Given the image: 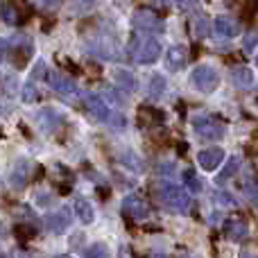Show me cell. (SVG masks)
Here are the masks:
<instances>
[{"label": "cell", "mask_w": 258, "mask_h": 258, "mask_svg": "<svg viewBox=\"0 0 258 258\" xmlns=\"http://www.w3.org/2000/svg\"><path fill=\"white\" fill-rule=\"evenodd\" d=\"M127 52L136 63H154L161 57V43L152 34H134Z\"/></svg>", "instance_id": "cell-1"}, {"label": "cell", "mask_w": 258, "mask_h": 258, "mask_svg": "<svg viewBox=\"0 0 258 258\" xmlns=\"http://www.w3.org/2000/svg\"><path fill=\"white\" fill-rule=\"evenodd\" d=\"M156 190H159V197L163 200L165 206H172L177 213H190L192 209V197L190 192L186 190L183 186H177V183H170V181H163L156 186Z\"/></svg>", "instance_id": "cell-2"}, {"label": "cell", "mask_w": 258, "mask_h": 258, "mask_svg": "<svg viewBox=\"0 0 258 258\" xmlns=\"http://www.w3.org/2000/svg\"><path fill=\"white\" fill-rule=\"evenodd\" d=\"M34 77H41V80H43L52 91H57V93H77L75 80H71L68 75H63V73H59V71L48 68V63H45V61L36 63Z\"/></svg>", "instance_id": "cell-3"}, {"label": "cell", "mask_w": 258, "mask_h": 258, "mask_svg": "<svg viewBox=\"0 0 258 258\" xmlns=\"http://www.w3.org/2000/svg\"><path fill=\"white\" fill-rule=\"evenodd\" d=\"M190 84L195 86V91L200 93H213L220 86V73L215 71L213 66H197L195 71L190 73Z\"/></svg>", "instance_id": "cell-4"}, {"label": "cell", "mask_w": 258, "mask_h": 258, "mask_svg": "<svg viewBox=\"0 0 258 258\" xmlns=\"http://www.w3.org/2000/svg\"><path fill=\"white\" fill-rule=\"evenodd\" d=\"M192 129H195V134L200 138H204V141H220V138L227 134L224 122H220L218 118H213V116L192 118Z\"/></svg>", "instance_id": "cell-5"}, {"label": "cell", "mask_w": 258, "mask_h": 258, "mask_svg": "<svg viewBox=\"0 0 258 258\" xmlns=\"http://www.w3.org/2000/svg\"><path fill=\"white\" fill-rule=\"evenodd\" d=\"M132 23L141 34H152V32H163L165 30L163 18L156 16V14L150 12V9H138V12L132 16Z\"/></svg>", "instance_id": "cell-6"}, {"label": "cell", "mask_w": 258, "mask_h": 258, "mask_svg": "<svg viewBox=\"0 0 258 258\" xmlns=\"http://www.w3.org/2000/svg\"><path fill=\"white\" fill-rule=\"evenodd\" d=\"M84 107L98 122H109L111 120V109H109L107 102H104L102 98H98L95 93H86L84 95Z\"/></svg>", "instance_id": "cell-7"}, {"label": "cell", "mask_w": 258, "mask_h": 258, "mask_svg": "<svg viewBox=\"0 0 258 258\" xmlns=\"http://www.w3.org/2000/svg\"><path fill=\"white\" fill-rule=\"evenodd\" d=\"M122 211H125V215H129L132 220H138V222L150 218V204L138 195H127L122 202Z\"/></svg>", "instance_id": "cell-8"}, {"label": "cell", "mask_w": 258, "mask_h": 258, "mask_svg": "<svg viewBox=\"0 0 258 258\" xmlns=\"http://www.w3.org/2000/svg\"><path fill=\"white\" fill-rule=\"evenodd\" d=\"M188 63V48L186 45H170L168 54H165V68L170 73H179Z\"/></svg>", "instance_id": "cell-9"}, {"label": "cell", "mask_w": 258, "mask_h": 258, "mask_svg": "<svg viewBox=\"0 0 258 258\" xmlns=\"http://www.w3.org/2000/svg\"><path fill=\"white\" fill-rule=\"evenodd\" d=\"M213 30L218 39H233L240 34V23L231 16H218L213 23Z\"/></svg>", "instance_id": "cell-10"}, {"label": "cell", "mask_w": 258, "mask_h": 258, "mask_svg": "<svg viewBox=\"0 0 258 258\" xmlns=\"http://www.w3.org/2000/svg\"><path fill=\"white\" fill-rule=\"evenodd\" d=\"M222 161H224V150H220V147H206V150H202L200 154H197V163H200L202 170H206V172H213Z\"/></svg>", "instance_id": "cell-11"}, {"label": "cell", "mask_w": 258, "mask_h": 258, "mask_svg": "<svg viewBox=\"0 0 258 258\" xmlns=\"http://www.w3.org/2000/svg\"><path fill=\"white\" fill-rule=\"evenodd\" d=\"M231 80H233V84L238 86V89H251L254 86V73L249 71L247 66H236L231 71Z\"/></svg>", "instance_id": "cell-12"}, {"label": "cell", "mask_w": 258, "mask_h": 258, "mask_svg": "<svg viewBox=\"0 0 258 258\" xmlns=\"http://www.w3.org/2000/svg\"><path fill=\"white\" fill-rule=\"evenodd\" d=\"M224 231H227V236L231 238V240H245L247 233H249V229H247L245 220L236 218V220H229V222L224 224Z\"/></svg>", "instance_id": "cell-13"}, {"label": "cell", "mask_w": 258, "mask_h": 258, "mask_svg": "<svg viewBox=\"0 0 258 258\" xmlns=\"http://www.w3.org/2000/svg\"><path fill=\"white\" fill-rule=\"evenodd\" d=\"M45 224H48L54 233L66 231L68 224H71V213H68V209H61V211H57L54 215H50V218L45 220Z\"/></svg>", "instance_id": "cell-14"}, {"label": "cell", "mask_w": 258, "mask_h": 258, "mask_svg": "<svg viewBox=\"0 0 258 258\" xmlns=\"http://www.w3.org/2000/svg\"><path fill=\"white\" fill-rule=\"evenodd\" d=\"M27 170H30V161H25V159H21L16 163V168H14V172H12V177H9V181L14 183L16 188H23L27 181H30V177H27Z\"/></svg>", "instance_id": "cell-15"}, {"label": "cell", "mask_w": 258, "mask_h": 258, "mask_svg": "<svg viewBox=\"0 0 258 258\" xmlns=\"http://www.w3.org/2000/svg\"><path fill=\"white\" fill-rule=\"evenodd\" d=\"M75 215L80 218V222L91 224L93 222V206H91L84 197H77L75 200Z\"/></svg>", "instance_id": "cell-16"}, {"label": "cell", "mask_w": 258, "mask_h": 258, "mask_svg": "<svg viewBox=\"0 0 258 258\" xmlns=\"http://www.w3.org/2000/svg\"><path fill=\"white\" fill-rule=\"evenodd\" d=\"M240 156H229L227 159V163H224V168H222V172L218 174V183H224V181H229V179L233 177V174L240 170Z\"/></svg>", "instance_id": "cell-17"}, {"label": "cell", "mask_w": 258, "mask_h": 258, "mask_svg": "<svg viewBox=\"0 0 258 258\" xmlns=\"http://www.w3.org/2000/svg\"><path fill=\"white\" fill-rule=\"evenodd\" d=\"M113 80H116L118 86H125L127 91H136L138 89V80L127 71H116L113 73Z\"/></svg>", "instance_id": "cell-18"}, {"label": "cell", "mask_w": 258, "mask_h": 258, "mask_svg": "<svg viewBox=\"0 0 258 258\" xmlns=\"http://www.w3.org/2000/svg\"><path fill=\"white\" fill-rule=\"evenodd\" d=\"M0 16H3V21L9 23V25H16V23L21 21V16H18V9L14 7L12 3H3V5H0Z\"/></svg>", "instance_id": "cell-19"}, {"label": "cell", "mask_w": 258, "mask_h": 258, "mask_svg": "<svg viewBox=\"0 0 258 258\" xmlns=\"http://www.w3.org/2000/svg\"><path fill=\"white\" fill-rule=\"evenodd\" d=\"M86 258H111V256H109L107 247H104L102 242H98V245H93V247L86 249Z\"/></svg>", "instance_id": "cell-20"}, {"label": "cell", "mask_w": 258, "mask_h": 258, "mask_svg": "<svg viewBox=\"0 0 258 258\" xmlns=\"http://www.w3.org/2000/svg\"><path fill=\"white\" fill-rule=\"evenodd\" d=\"M215 204L218 206H236V200L229 195H222V192H215Z\"/></svg>", "instance_id": "cell-21"}, {"label": "cell", "mask_w": 258, "mask_h": 258, "mask_svg": "<svg viewBox=\"0 0 258 258\" xmlns=\"http://www.w3.org/2000/svg\"><path fill=\"white\" fill-rule=\"evenodd\" d=\"M245 50H247L249 54L256 52V34H247V36H245Z\"/></svg>", "instance_id": "cell-22"}, {"label": "cell", "mask_w": 258, "mask_h": 258, "mask_svg": "<svg viewBox=\"0 0 258 258\" xmlns=\"http://www.w3.org/2000/svg\"><path fill=\"white\" fill-rule=\"evenodd\" d=\"M23 98H25V102H34V100H36V91H34V86L27 84V86H25V91H23Z\"/></svg>", "instance_id": "cell-23"}, {"label": "cell", "mask_w": 258, "mask_h": 258, "mask_svg": "<svg viewBox=\"0 0 258 258\" xmlns=\"http://www.w3.org/2000/svg\"><path fill=\"white\" fill-rule=\"evenodd\" d=\"M7 57H9V45H7V41L0 39V61H5Z\"/></svg>", "instance_id": "cell-24"}, {"label": "cell", "mask_w": 258, "mask_h": 258, "mask_svg": "<svg viewBox=\"0 0 258 258\" xmlns=\"http://www.w3.org/2000/svg\"><path fill=\"white\" fill-rule=\"evenodd\" d=\"M36 3H39V5H43V7H48V5H54V3H57V0H36Z\"/></svg>", "instance_id": "cell-25"}, {"label": "cell", "mask_w": 258, "mask_h": 258, "mask_svg": "<svg viewBox=\"0 0 258 258\" xmlns=\"http://www.w3.org/2000/svg\"><path fill=\"white\" fill-rule=\"evenodd\" d=\"M54 258H73V256H68V254H59V256H54Z\"/></svg>", "instance_id": "cell-26"}, {"label": "cell", "mask_w": 258, "mask_h": 258, "mask_svg": "<svg viewBox=\"0 0 258 258\" xmlns=\"http://www.w3.org/2000/svg\"><path fill=\"white\" fill-rule=\"evenodd\" d=\"M159 3H161V5H170V3H172V0H159Z\"/></svg>", "instance_id": "cell-27"}, {"label": "cell", "mask_w": 258, "mask_h": 258, "mask_svg": "<svg viewBox=\"0 0 258 258\" xmlns=\"http://www.w3.org/2000/svg\"><path fill=\"white\" fill-rule=\"evenodd\" d=\"M242 258H256L254 254H242Z\"/></svg>", "instance_id": "cell-28"}, {"label": "cell", "mask_w": 258, "mask_h": 258, "mask_svg": "<svg viewBox=\"0 0 258 258\" xmlns=\"http://www.w3.org/2000/svg\"><path fill=\"white\" fill-rule=\"evenodd\" d=\"M5 258H9V256H5Z\"/></svg>", "instance_id": "cell-29"}]
</instances>
